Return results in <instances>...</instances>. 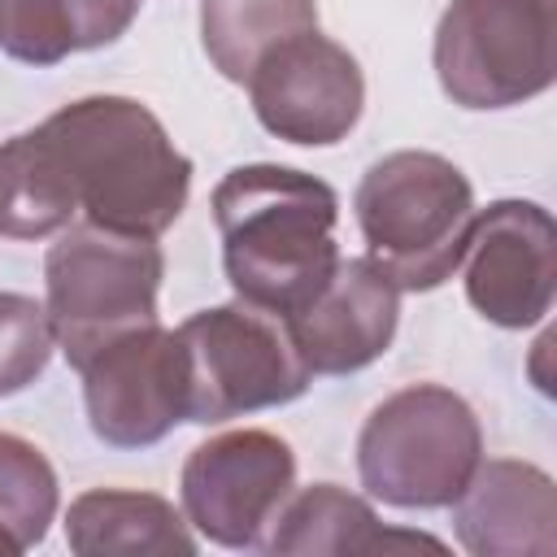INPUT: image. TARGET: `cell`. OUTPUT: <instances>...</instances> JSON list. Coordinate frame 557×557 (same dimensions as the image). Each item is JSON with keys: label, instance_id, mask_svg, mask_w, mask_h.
<instances>
[{"label": "cell", "instance_id": "obj_1", "mask_svg": "<svg viewBox=\"0 0 557 557\" xmlns=\"http://www.w3.org/2000/svg\"><path fill=\"white\" fill-rule=\"evenodd\" d=\"M335 191L292 165H239L213 187L222 265L235 296L292 318L339 265Z\"/></svg>", "mask_w": 557, "mask_h": 557}, {"label": "cell", "instance_id": "obj_2", "mask_svg": "<svg viewBox=\"0 0 557 557\" xmlns=\"http://www.w3.org/2000/svg\"><path fill=\"white\" fill-rule=\"evenodd\" d=\"M87 222L161 235L187 205L191 161L157 113L131 96H83L39 122Z\"/></svg>", "mask_w": 557, "mask_h": 557}, {"label": "cell", "instance_id": "obj_3", "mask_svg": "<svg viewBox=\"0 0 557 557\" xmlns=\"http://www.w3.org/2000/svg\"><path fill=\"white\" fill-rule=\"evenodd\" d=\"M357 226L366 235V257L400 292H435L453 270H461L474 187L440 152L400 148L374 161L352 196Z\"/></svg>", "mask_w": 557, "mask_h": 557}, {"label": "cell", "instance_id": "obj_4", "mask_svg": "<svg viewBox=\"0 0 557 557\" xmlns=\"http://www.w3.org/2000/svg\"><path fill=\"white\" fill-rule=\"evenodd\" d=\"M165 257L152 235L70 222L44 257L48 322L65 361L78 370L109 339L157 322Z\"/></svg>", "mask_w": 557, "mask_h": 557}, {"label": "cell", "instance_id": "obj_5", "mask_svg": "<svg viewBox=\"0 0 557 557\" xmlns=\"http://www.w3.org/2000/svg\"><path fill=\"white\" fill-rule=\"evenodd\" d=\"M479 461V418L457 392L440 383H413L392 392L357 435L361 487L396 509L453 505Z\"/></svg>", "mask_w": 557, "mask_h": 557}, {"label": "cell", "instance_id": "obj_6", "mask_svg": "<svg viewBox=\"0 0 557 557\" xmlns=\"http://www.w3.org/2000/svg\"><path fill=\"white\" fill-rule=\"evenodd\" d=\"M435 78L461 109H509L557 78V0H448Z\"/></svg>", "mask_w": 557, "mask_h": 557}, {"label": "cell", "instance_id": "obj_7", "mask_svg": "<svg viewBox=\"0 0 557 557\" xmlns=\"http://www.w3.org/2000/svg\"><path fill=\"white\" fill-rule=\"evenodd\" d=\"M174 335L183 348L187 422L200 426L287 405L313 379L287 335V322L252 305L200 309Z\"/></svg>", "mask_w": 557, "mask_h": 557}, {"label": "cell", "instance_id": "obj_8", "mask_svg": "<svg viewBox=\"0 0 557 557\" xmlns=\"http://www.w3.org/2000/svg\"><path fill=\"white\" fill-rule=\"evenodd\" d=\"M183 513L222 548H257L296 487V457L274 431H226L183 461Z\"/></svg>", "mask_w": 557, "mask_h": 557}, {"label": "cell", "instance_id": "obj_9", "mask_svg": "<svg viewBox=\"0 0 557 557\" xmlns=\"http://www.w3.org/2000/svg\"><path fill=\"white\" fill-rule=\"evenodd\" d=\"M91 431L113 448H148L187 422V379L178 335L161 322L126 331L83 366Z\"/></svg>", "mask_w": 557, "mask_h": 557}, {"label": "cell", "instance_id": "obj_10", "mask_svg": "<svg viewBox=\"0 0 557 557\" xmlns=\"http://www.w3.org/2000/svg\"><path fill=\"white\" fill-rule=\"evenodd\" d=\"M248 96L257 122L270 135L305 148H326L357 126L366 78L344 44L305 30L257 61V70L248 74Z\"/></svg>", "mask_w": 557, "mask_h": 557}, {"label": "cell", "instance_id": "obj_11", "mask_svg": "<svg viewBox=\"0 0 557 557\" xmlns=\"http://www.w3.org/2000/svg\"><path fill=\"white\" fill-rule=\"evenodd\" d=\"M466 296L470 305L505 326H535L553 309L557 287V231L535 200H496L474 213L466 239Z\"/></svg>", "mask_w": 557, "mask_h": 557}, {"label": "cell", "instance_id": "obj_12", "mask_svg": "<svg viewBox=\"0 0 557 557\" xmlns=\"http://www.w3.org/2000/svg\"><path fill=\"white\" fill-rule=\"evenodd\" d=\"M396 318L400 287L370 257H348L331 270L318 296L283 322L309 374H352L387 352Z\"/></svg>", "mask_w": 557, "mask_h": 557}, {"label": "cell", "instance_id": "obj_13", "mask_svg": "<svg viewBox=\"0 0 557 557\" xmlns=\"http://www.w3.org/2000/svg\"><path fill=\"white\" fill-rule=\"evenodd\" d=\"M453 527L474 557H548L557 548V487L531 461H479L453 500Z\"/></svg>", "mask_w": 557, "mask_h": 557}, {"label": "cell", "instance_id": "obj_14", "mask_svg": "<svg viewBox=\"0 0 557 557\" xmlns=\"http://www.w3.org/2000/svg\"><path fill=\"white\" fill-rule=\"evenodd\" d=\"M270 553H444V544L435 535L422 531H392L374 518V509L335 487V483H313L296 496L283 500V509L274 513V535L265 540Z\"/></svg>", "mask_w": 557, "mask_h": 557}, {"label": "cell", "instance_id": "obj_15", "mask_svg": "<svg viewBox=\"0 0 557 557\" xmlns=\"http://www.w3.org/2000/svg\"><path fill=\"white\" fill-rule=\"evenodd\" d=\"M65 544L78 557H191L196 540L165 496L96 487L65 513Z\"/></svg>", "mask_w": 557, "mask_h": 557}, {"label": "cell", "instance_id": "obj_16", "mask_svg": "<svg viewBox=\"0 0 557 557\" xmlns=\"http://www.w3.org/2000/svg\"><path fill=\"white\" fill-rule=\"evenodd\" d=\"M135 13L139 0H0V48L26 65H57L122 39Z\"/></svg>", "mask_w": 557, "mask_h": 557}, {"label": "cell", "instance_id": "obj_17", "mask_svg": "<svg viewBox=\"0 0 557 557\" xmlns=\"http://www.w3.org/2000/svg\"><path fill=\"white\" fill-rule=\"evenodd\" d=\"M78 213L74 187L44 139V131H22L0 144V235L4 239H48L65 231Z\"/></svg>", "mask_w": 557, "mask_h": 557}, {"label": "cell", "instance_id": "obj_18", "mask_svg": "<svg viewBox=\"0 0 557 557\" xmlns=\"http://www.w3.org/2000/svg\"><path fill=\"white\" fill-rule=\"evenodd\" d=\"M305 30H318V0H200L205 52L231 83H248L270 48Z\"/></svg>", "mask_w": 557, "mask_h": 557}, {"label": "cell", "instance_id": "obj_19", "mask_svg": "<svg viewBox=\"0 0 557 557\" xmlns=\"http://www.w3.org/2000/svg\"><path fill=\"white\" fill-rule=\"evenodd\" d=\"M57 518V474L48 457L22 440L0 431V557H17L48 535Z\"/></svg>", "mask_w": 557, "mask_h": 557}, {"label": "cell", "instance_id": "obj_20", "mask_svg": "<svg viewBox=\"0 0 557 557\" xmlns=\"http://www.w3.org/2000/svg\"><path fill=\"white\" fill-rule=\"evenodd\" d=\"M48 309L22 292H0V396L30 387L52 357Z\"/></svg>", "mask_w": 557, "mask_h": 557}]
</instances>
